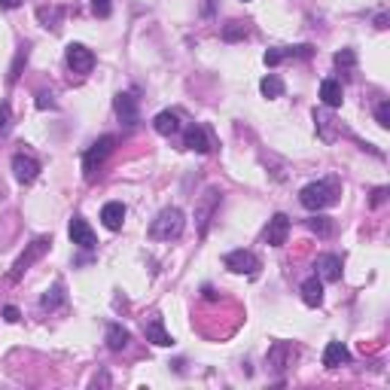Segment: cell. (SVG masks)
Instances as JSON below:
<instances>
[{
  "label": "cell",
  "instance_id": "44dd1931",
  "mask_svg": "<svg viewBox=\"0 0 390 390\" xmlns=\"http://www.w3.org/2000/svg\"><path fill=\"white\" fill-rule=\"evenodd\" d=\"M152 125H156V132L162 137H171V134L180 132V116L174 110H162L156 119H152Z\"/></svg>",
  "mask_w": 390,
  "mask_h": 390
},
{
  "label": "cell",
  "instance_id": "ac0fdd59",
  "mask_svg": "<svg viewBox=\"0 0 390 390\" xmlns=\"http://www.w3.org/2000/svg\"><path fill=\"white\" fill-rule=\"evenodd\" d=\"M143 333H147V342H152V345H159V348L174 345V339H171V335H168L165 323H162V317H152L150 323L143 326Z\"/></svg>",
  "mask_w": 390,
  "mask_h": 390
},
{
  "label": "cell",
  "instance_id": "5b68a950",
  "mask_svg": "<svg viewBox=\"0 0 390 390\" xmlns=\"http://www.w3.org/2000/svg\"><path fill=\"white\" fill-rule=\"evenodd\" d=\"M113 147H116V137H113V134H104V137H98V141L86 150V156H82V168H86V177H91V174H95L98 168H101V162L113 152Z\"/></svg>",
  "mask_w": 390,
  "mask_h": 390
},
{
  "label": "cell",
  "instance_id": "ffe728a7",
  "mask_svg": "<svg viewBox=\"0 0 390 390\" xmlns=\"http://www.w3.org/2000/svg\"><path fill=\"white\" fill-rule=\"evenodd\" d=\"M302 302L308 305V308H317V305L323 302V281H320L317 274L302 284Z\"/></svg>",
  "mask_w": 390,
  "mask_h": 390
},
{
  "label": "cell",
  "instance_id": "cb8c5ba5",
  "mask_svg": "<svg viewBox=\"0 0 390 390\" xmlns=\"http://www.w3.org/2000/svg\"><path fill=\"white\" fill-rule=\"evenodd\" d=\"M61 302H64V287H61V284H55L52 290H46V293H43L40 308H43V311H55Z\"/></svg>",
  "mask_w": 390,
  "mask_h": 390
},
{
  "label": "cell",
  "instance_id": "9a60e30c",
  "mask_svg": "<svg viewBox=\"0 0 390 390\" xmlns=\"http://www.w3.org/2000/svg\"><path fill=\"white\" fill-rule=\"evenodd\" d=\"M314 128H317V134L323 137L326 143L335 141V134H339V125H335V116L330 113V107H323V110H314Z\"/></svg>",
  "mask_w": 390,
  "mask_h": 390
},
{
  "label": "cell",
  "instance_id": "4dcf8cb0",
  "mask_svg": "<svg viewBox=\"0 0 390 390\" xmlns=\"http://www.w3.org/2000/svg\"><path fill=\"white\" fill-rule=\"evenodd\" d=\"M284 58H287V49H269V52H265V64H269V67L281 64Z\"/></svg>",
  "mask_w": 390,
  "mask_h": 390
},
{
  "label": "cell",
  "instance_id": "6da1fadb",
  "mask_svg": "<svg viewBox=\"0 0 390 390\" xmlns=\"http://www.w3.org/2000/svg\"><path fill=\"white\" fill-rule=\"evenodd\" d=\"M186 229V217L180 208H165L159 211V217L150 223V238L152 241H177Z\"/></svg>",
  "mask_w": 390,
  "mask_h": 390
},
{
  "label": "cell",
  "instance_id": "ba28073f",
  "mask_svg": "<svg viewBox=\"0 0 390 390\" xmlns=\"http://www.w3.org/2000/svg\"><path fill=\"white\" fill-rule=\"evenodd\" d=\"M12 174L19 183H34L37 177H40V162H37L34 156H28V152H15L12 156Z\"/></svg>",
  "mask_w": 390,
  "mask_h": 390
},
{
  "label": "cell",
  "instance_id": "8992f818",
  "mask_svg": "<svg viewBox=\"0 0 390 390\" xmlns=\"http://www.w3.org/2000/svg\"><path fill=\"white\" fill-rule=\"evenodd\" d=\"M223 265L232 274H247V278H254L259 272V256L254 250H232V254L223 256Z\"/></svg>",
  "mask_w": 390,
  "mask_h": 390
},
{
  "label": "cell",
  "instance_id": "f546056e",
  "mask_svg": "<svg viewBox=\"0 0 390 390\" xmlns=\"http://www.w3.org/2000/svg\"><path fill=\"white\" fill-rule=\"evenodd\" d=\"M375 119H378L381 128H390V101H381L375 107Z\"/></svg>",
  "mask_w": 390,
  "mask_h": 390
},
{
  "label": "cell",
  "instance_id": "30bf717a",
  "mask_svg": "<svg viewBox=\"0 0 390 390\" xmlns=\"http://www.w3.org/2000/svg\"><path fill=\"white\" fill-rule=\"evenodd\" d=\"M293 357H296V351L290 342H274V345L269 348V369L274 372V375H281V372L293 363Z\"/></svg>",
  "mask_w": 390,
  "mask_h": 390
},
{
  "label": "cell",
  "instance_id": "7a4b0ae2",
  "mask_svg": "<svg viewBox=\"0 0 390 390\" xmlns=\"http://www.w3.org/2000/svg\"><path fill=\"white\" fill-rule=\"evenodd\" d=\"M299 202L305 211H323L330 208V204L339 202V186H335V180H317V183H308V186L299 193Z\"/></svg>",
  "mask_w": 390,
  "mask_h": 390
},
{
  "label": "cell",
  "instance_id": "3957f363",
  "mask_svg": "<svg viewBox=\"0 0 390 390\" xmlns=\"http://www.w3.org/2000/svg\"><path fill=\"white\" fill-rule=\"evenodd\" d=\"M49 244L52 238H37V241H30L25 250L19 254V259L12 263V272H10V284H19L21 278H25V272L30 269V265L37 263V259H43V254L49 250Z\"/></svg>",
  "mask_w": 390,
  "mask_h": 390
},
{
  "label": "cell",
  "instance_id": "1f68e13d",
  "mask_svg": "<svg viewBox=\"0 0 390 390\" xmlns=\"http://www.w3.org/2000/svg\"><path fill=\"white\" fill-rule=\"evenodd\" d=\"M28 61V49H21L19 55H15V64H12V71H10V82H15L19 80V71H21V64Z\"/></svg>",
  "mask_w": 390,
  "mask_h": 390
},
{
  "label": "cell",
  "instance_id": "4fadbf2b",
  "mask_svg": "<svg viewBox=\"0 0 390 390\" xmlns=\"http://www.w3.org/2000/svg\"><path fill=\"white\" fill-rule=\"evenodd\" d=\"M314 269H317V278L320 281H339L342 278V256H335V254H320L317 256V263H314Z\"/></svg>",
  "mask_w": 390,
  "mask_h": 390
},
{
  "label": "cell",
  "instance_id": "d590c367",
  "mask_svg": "<svg viewBox=\"0 0 390 390\" xmlns=\"http://www.w3.org/2000/svg\"><path fill=\"white\" fill-rule=\"evenodd\" d=\"M384 195H387V189H384V186L375 189V195H372V204H381V202H384Z\"/></svg>",
  "mask_w": 390,
  "mask_h": 390
},
{
  "label": "cell",
  "instance_id": "d4e9b609",
  "mask_svg": "<svg viewBox=\"0 0 390 390\" xmlns=\"http://www.w3.org/2000/svg\"><path fill=\"white\" fill-rule=\"evenodd\" d=\"M259 91H263L265 98H281L284 95V82H281V76L269 73V76H263V82H259Z\"/></svg>",
  "mask_w": 390,
  "mask_h": 390
},
{
  "label": "cell",
  "instance_id": "f1b7e54d",
  "mask_svg": "<svg viewBox=\"0 0 390 390\" xmlns=\"http://www.w3.org/2000/svg\"><path fill=\"white\" fill-rule=\"evenodd\" d=\"M91 12H95L98 19H107V15L113 12V0H91Z\"/></svg>",
  "mask_w": 390,
  "mask_h": 390
},
{
  "label": "cell",
  "instance_id": "d6a6232c",
  "mask_svg": "<svg viewBox=\"0 0 390 390\" xmlns=\"http://www.w3.org/2000/svg\"><path fill=\"white\" fill-rule=\"evenodd\" d=\"M354 52H351V49H342L339 52V55H335V64H339V67H354Z\"/></svg>",
  "mask_w": 390,
  "mask_h": 390
},
{
  "label": "cell",
  "instance_id": "e0dca14e",
  "mask_svg": "<svg viewBox=\"0 0 390 390\" xmlns=\"http://www.w3.org/2000/svg\"><path fill=\"white\" fill-rule=\"evenodd\" d=\"M320 101H323L326 107H342V101H345V91H342V82L339 80H323L320 82Z\"/></svg>",
  "mask_w": 390,
  "mask_h": 390
},
{
  "label": "cell",
  "instance_id": "52a82bcc",
  "mask_svg": "<svg viewBox=\"0 0 390 390\" xmlns=\"http://www.w3.org/2000/svg\"><path fill=\"white\" fill-rule=\"evenodd\" d=\"M64 61H67V67H71L73 73H89L91 67H95V52H91L89 46H82V43H71L67 46V52H64Z\"/></svg>",
  "mask_w": 390,
  "mask_h": 390
},
{
  "label": "cell",
  "instance_id": "2e32d148",
  "mask_svg": "<svg viewBox=\"0 0 390 390\" xmlns=\"http://www.w3.org/2000/svg\"><path fill=\"white\" fill-rule=\"evenodd\" d=\"M101 220H104V226L107 229H122V223H125V204L122 202H107L104 208H101Z\"/></svg>",
  "mask_w": 390,
  "mask_h": 390
},
{
  "label": "cell",
  "instance_id": "5bb4252c",
  "mask_svg": "<svg viewBox=\"0 0 390 390\" xmlns=\"http://www.w3.org/2000/svg\"><path fill=\"white\" fill-rule=\"evenodd\" d=\"M183 147L204 156V152H211V137H208V132H204L202 125H189L186 132H183Z\"/></svg>",
  "mask_w": 390,
  "mask_h": 390
},
{
  "label": "cell",
  "instance_id": "7c38bea8",
  "mask_svg": "<svg viewBox=\"0 0 390 390\" xmlns=\"http://www.w3.org/2000/svg\"><path fill=\"white\" fill-rule=\"evenodd\" d=\"M67 232H71V241L76 244V247H82V250H91V247L98 244L95 232H91V226H89L82 217H73V220H71V229H67Z\"/></svg>",
  "mask_w": 390,
  "mask_h": 390
},
{
  "label": "cell",
  "instance_id": "836d02e7",
  "mask_svg": "<svg viewBox=\"0 0 390 390\" xmlns=\"http://www.w3.org/2000/svg\"><path fill=\"white\" fill-rule=\"evenodd\" d=\"M287 55H296V58H308V55H311V46H296V49H287Z\"/></svg>",
  "mask_w": 390,
  "mask_h": 390
},
{
  "label": "cell",
  "instance_id": "8d00e7d4",
  "mask_svg": "<svg viewBox=\"0 0 390 390\" xmlns=\"http://www.w3.org/2000/svg\"><path fill=\"white\" fill-rule=\"evenodd\" d=\"M37 107H40V110H46V107H55V104L49 101V95H40V98H37Z\"/></svg>",
  "mask_w": 390,
  "mask_h": 390
},
{
  "label": "cell",
  "instance_id": "8fae6325",
  "mask_svg": "<svg viewBox=\"0 0 390 390\" xmlns=\"http://www.w3.org/2000/svg\"><path fill=\"white\" fill-rule=\"evenodd\" d=\"M113 110H116L122 125H134L137 122V98L132 91H119V95L113 98Z\"/></svg>",
  "mask_w": 390,
  "mask_h": 390
},
{
  "label": "cell",
  "instance_id": "277c9868",
  "mask_svg": "<svg viewBox=\"0 0 390 390\" xmlns=\"http://www.w3.org/2000/svg\"><path fill=\"white\" fill-rule=\"evenodd\" d=\"M220 202H223V193H220V189H208V193L195 202V232L198 235H208L211 220L217 217V211H220Z\"/></svg>",
  "mask_w": 390,
  "mask_h": 390
},
{
  "label": "cell",
  "instance_id": "603a6c76",
  "mask_svg": "<svg viewBox=\"0 0 390 390\" xmlns=\"http://www.w3.org/2000/svg\"><path fill=\"white\" fill-rule=\"evenodd\" d=\"M37 19H40L43 28L61 30V19H64V10H61V6H40V10H37Z\"/></svg>",
  "mask_w": 390,
  "mask_h": 390
},
{
  "label": "cell",
  "instance_id": "83f0119b",
  "mask_svg": "<svg viewBox=\"0 0 390 390\" xmlns=\"http://www.w3.org/2000/svg\"><path fill=\"white\" fill-rule=\"evenodd\" d=\"M10 128H12V107L3 101L0 104V137L10 134Z\"/></svg>",
  "mask_w": 390,
  "mask_h": 390
},
{
  "label": "cell",
  "instance_id": "d6986e66",
  "mask_svg": "<svg viewBox=\"0 0 390 390\" xmlns=\"http://www.w3.org/2000/svg\"><path fill=\"white\" fill-rule=\"evenodd\" d=\"M351 360V351L342 345V342H330L326 345V351H323V366L326 369H339L342 363H348Z\"/></svg>",
  "mask_w": 390,
  "mask_h": 390
},
{
  "label": "cell",
  "instance_id": "484cf974",
  "mask_svg": "<svg viewBox=\"0 0 390 390\" xmlns=\"http://www.w3.org/2000/svg\"><path fill=\"white\" fill-rule=\"evenodd\" d=\"M308 229L314 235H320V238H330V235L335 232V223H333L330 217H317V213H314V217L308 220Z\"/></svg>",
  "mask_w": 390,
  "mask_h": 390
},
{
  "label": "cell",
  "instance_id": "e575fe53",
  "mask_svg": "<svg viewBox=\"0 0 390 390\" xmlns=\"http://www.w3.org/2000/svg\"><path fill=\"white\" fill-rule=\"evenodd\" d=\"M3 317L10 320V323H15V320H19V308H15V305H6V308H3Z\"/></svg>",
  "mask_w": 390,
  "mask_h": 390
},
{
  "label": "cell",
  "instance_id": "4316f807",
  "mask_svg": "<svg viewBox=\"0 0 390 390\" xmlns=\"http://www.w3.org/2000/svg\"><path fill=\"white\" fill-rule=\"evenodd\" d=\"M250 34L247 21H229V25L223 28V40L226 43H235V40H244V37Z\"/></svg>",
  "mask_w": 390,
  "mask_h": 390
},
{
  "label": "cell",
  "instance_id": "7402d4cb",
  "mask_svg": "<svg viewBox=\"0 0 390 390\" xmlns=\"http://www.w3.org/2000/svg\"><path fill=\"white\" fill-rule=\"evenodd\" d=\"M128 342H132V333H128L125 326H119V323L107 326V348L110 351H125Z\"/></svg>",
  "mask_w": 390,
  "mask_h": 390
},
{
  "label": "cell",
  "instance_id": "9c48e42d",
  "mask_svg": "<svg viewBox=\"0 0 390 390\" xmlns=\"http://www.w3.org/2000/svg\"><path fill=\"white\" fill-rule=\"evenodd\" d=\"M287 235H290V217L287 213H274L265 226V244L272 247H284L287 244Z\"/></svg>",
  "mask_w": 390,
  "mask_h": 390
},
{
  "label": "cell",
  "instance_id": "74e56055",
  "mask_svg": "<svg viewBox=\"0 0 390 390\" xmlns=\"http://www.w3.org/2000/svg\"><path fill=\"white\" fill-rule=\"evenodd\" d=\"M21 0H0V10H15Z\"/></svg>",
  "mask_w": 390,
  "mask_h": 390
}]
</instances>
